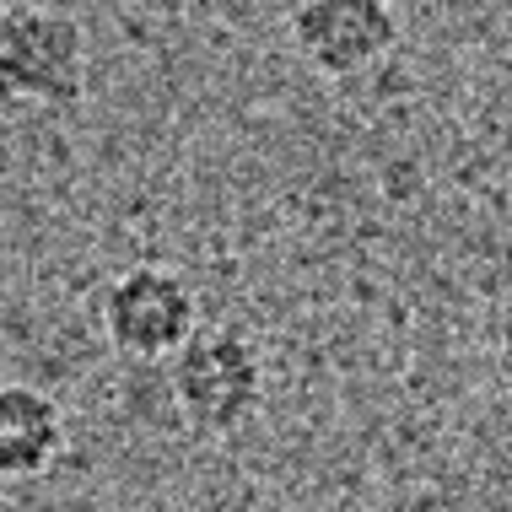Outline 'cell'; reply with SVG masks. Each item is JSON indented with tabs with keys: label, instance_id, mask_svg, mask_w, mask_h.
<instances>
[{
	"label": "cell",
	"instance_id": "6da1fadb",
	"mask_svg": "<svg viewBox=\"0 0 512 512\" xmlns=\"http://www.w3.org/2000/svg\"><path fill=\"white\" fill-rule=\"evenodd\" d=\"M87 98V27L54 6L0 11V114H71Z\"/></svg>",
	"mask_w": 512,
	"mask_h": 512
},
{
	"label": "cell",
	"instance_id": "5b68a950",
	"mask_svg": "<svg viewBox=\"0 0 512 512\" xmlns=\"http://www.w3.org/2000/svg\"><path fill=\"white\" fill-rule=\"evenodd\" d=\"M65 453L60 399L33 383H0V480H38Z\"/></svg>",
	"mask_w": 512,
	"mask_h": 512
},
{
	"label": "cell",
	"instance_id": "8992f818",
	"mask_svg": "<svg viewBox=\"0 0 512 512\" xmlns=\"http://www.w3.org/2000/svg\"><path fill=\"white\" fill-rule=\"evenodd\" d=\"M114 6H146V0H114Z\"/></svg>",
	"mask_w": 512,
	"mask_h": 512
},
{
	"label": "cell",
	"instance_id": "277c9868",
	"mask_svg": "<svg viewBox=\"0 0 512 512\" xmlns=\"http://www.w3.org/2000/svg\"><path fill=\"white\" fill-rule=\"evenodd\" d=\"M292 44L318 76L356 81L378 71L399 44L394 0H297Z\"/></svg>",
	"mask_w": 512,
	"mask_h": 512
},
{
	"label": "cell",
	"instance_id": "7a4b0ae2",
	"mask_svg": "<svg viewBox=\"0 0 512 512\" xmlns=\"http://www.w3.org/2000/svg\"><path fill=\"white\" fill-rule=\"evenodd\" d=\"M265 356L254 335L238 324H211L195 329L189 345L168 362V394L178 421L195 437H232L265 410Z\"/></svg>",
	"mask_w": 512,
	"mask_h": 512
},
{
	"label": "cell",
	"instance_id": "3957f363",
	"mask_svg": "<svg viewBox=\"0 0 512 512\" xmlns=\"http://www.w3.org/2000/svg\"><path fill=\"white\" fill-rule=\"evenodd\" d=\"M103 335L130 362H173L200 329V297L173 265L141 259L103 286Z\"/></svg>",
	"mask_w": 512,
	"mask_h": 512
}]
</instances>
